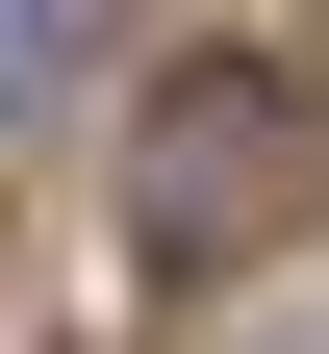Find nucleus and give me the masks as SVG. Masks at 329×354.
<instances>
[{
    "label": "nucleus",
    "mask_w": 329,
    "mask_h": 354,
    "mask_svg": "<svg viewBox=\"0 0 329 354\" xmlns=\"http://www.w3.org/2000/svg\"><path fill=\"white\" fill-rule=\"evenodd\" d=\"M127 228H152L177 279L329 228V51H177L152 102H127Z\"/></svg>",
    "instance_id": "1"
},
{
    "label": "nucleus",
    "mask_w": 329,
    "mask_h": 354,
    "mask_svg": "<svg viewBox=\"0 0 329 354\" xmlns=\"http://www.w3.org/2000/svg\"><path fill=\"white\" fill-rule=\"evenodd\" d=\"M26 51H51V0H0V76H26Z\"/></svg>",
    "instance_id": "2"
}]
</instances>
